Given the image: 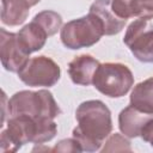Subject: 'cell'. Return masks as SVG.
<instances>
[{
  "label": "cell",
  "mask_w": 153,
  "mask_h": 153,
  "mask_svg": "<svg viewBox=\"0 0 153 153\" xmlns=\"http://www.w3.org/2000/svg\"><path fill=\"white\" fill-rule=\"evenodd\" d=\"M78 126L73 129V137L82 152L99 151L104 140L111 134L112 121L109 108L102 100L82 102L75 111Z\"/></svg>",
  "instance_id": "cell-1"
},
{
  "label": "cell",
  "mask_w": 153,
  "mask_h": 153,
  "mask_svg": "<svg viewBox=\"0 0 153 153\" xmlns=\"http://www.w3.org/2000/svg\"><path fill=\"white\" fill-rule=\"evenodd\" d=\"M57 133V126L51 118L31 117L19 115L10 117L7 128L0 135V149L2 153L17 152L23 145L32 142L42 145L50 141Z\"/></svg>",
  "instance_id": "cell-2"
},
{
  "label": "cell",
  "mask_w": 153,
  "mask_h": 153,
  "mask_svg": "<svg viewBox=\"0 0 153 153\" xmlns=\"http://www.w3.org/2000/svg\"><path fill=\"white\" fill-rule=\"evenodd\" d=\"M54 96L48 90L19 91L8 99V116L27 115L31 117H45L54 120L61 115Z\"/></svg>",
  "instance_id": "cell-3"
},
{
  "label": "cell",
  "mask_w": 153,
  "mask_h": 153,
  "mask_svg": "<svg viewBox=\"0 0 153 153\" xmlns=\"http://www.w3.org/2000/svg\"><path fill=\"white\" fill-rule=\"evenodd\" d=\"M92 85L102 94L110 98H121L126 96L134 85L131 71L123 63L106 62L97 68Z\"/></svg>",
  "instance_id": "cell-4"
},
{
  "label": "cell",
  "mask_w": 153,
  "mask_h": 153,
  "mask_svg": "<svg viewBox=\"0 0 153 153\" xmlns=\"http://www.w3.org/2000/svg\"><path fill=\"white\" fill-rule=\"evenodd\" d=\"M104 36L99 20L91 13L66 23L60 30L62 44L72 50L88 48L99 42Z\"/></svg>",
  "instance_id": "cell-5"
},
{
  "label": "cell",
  "mask_w": 153,
  "mask_h": 153,
  "mask_svg": "<svg viewBox=\"0 0 153 153\" xmlns=\"http://www.w3.org/2000/svg\"><path fill=\"white\" fill-rule=\"evenodd\" d=\"M18 76L31 87H51L60 80L61 69L53 59L41 55L29 59L18 72Z\"/></svg>",
  "instance_id": "cell-6"
},
{
  "label": "cell",
  "mask_w": 153,
  "mask_h": 153,
  "mask_svg": "<svg viewBox=\"0 0 153 153\" xmlns=\"http://www.w3.org/2000/svg\"><path fill=\"white\" fill-rule=\"evenodd\" d=\"M123 42L139 61L153 62V25L149 20L137 18L131 22L126 30Z\"/></svg>",
  "instance_id": "cell-7"
},
{
  "label": "cell",
  "mask_w": 153,
  "mask_h": 153,
  "mask_svg": "<svg viewBox=\"0 0 153 153\" xmlns=\"http://www.w3.org/2000/svg\"><path fill=\"white\" fill-rule=\"evenodd\" d=\"M29 55L23 48L18 35L0 29V59L2 67L12 73H18L29 61Z\"/></svg>",
  "instance_id": "cell-8"
},
{
  "label": "cell",
  "mask_w": 153,
  "mask_h": 153,
  "mask_svg": "<svg viewBox=\"0 0 153 153\" xmlns=\"http://www.w3.org/2000/svg\"><path fill=\"white\" fill-rule=\"evenodd\" d=\"M88 13L93 14L100 23L105 36L117 35L126 25L124 19L118 18L111 8V0H94Z\"/></svg>",
  "instance_id": "cell-9"
},
{
  "label": "cell",
  "mask_w": 153,
  "mask_h": 153,
  "mask_svg": "<svg viewBox=\"0 0 153 153\" xmlns=\"http://www.w3.org/2000/svg\"><path fill=\"white\" fill-rule=\"evenodd\" d=\"M111 8L121 19L153 18V0H111Z\"/></svg>",
  "instance_id": "cell-10"
},
{
  "label": "cell",
  "mask_w": 153,
  "mask_h": 153,
  "mask_svg": "<svg viewBox=\"0 0 153 153\" xmlns=\"http://www.w3.org/2000/svg\"><path fill=\"white\" fill-rule=\"evenodd\" d=\"M99 65V61L91 55L84 54L75 56L68 65L69 78L75 85L88 86L92 84L93 75Z\"/></svg>",
  "instance_id": "cell-11"
},
{
  "label": "cell",
  "mask_w": 153,
  "mask_h": 153,
  "mask_svg": "<svg viewBox=\"0 0 153 153\" xmlns=\"http://www.w3.org/2000/svg\"><path fill=\"white\" fill-rule=\"evenodd\" d=\"M152 118L153 115L140 111L133 105H128L118 115V128L124 136L137 137L146 123Z\"/></svg>",
  "instance_id": "cell-12"
},
{
  "label": "cell",
  "mask_w": 153,
  "mask_h": 153,
  "mask_svg": "<svg viewBox=\"0 0 153 153\" xmlns=\"http://www.w3.org/2000/svg\"><path fill=\"white\" fill-rule=\"evenodd\" d=\"M17 35L27 54L41 50L44 47L47 38L49 37L45 30L33 20L23 26V29H20Z\"/></svg>",
  "instance_id": "cell-13"
},
{
  "label": "cell",
  "mask_w": 153,
  "mask_h": 153,
  "mask_svg": "<svg viewBox=\"0 0 153 153\" xmlns=\"http://www.w3.org/2000/svg\"><path fill=\"white\" fill-rule=\"evenodd\" d=\"M31 5L27 0H1V22L8 26H18L29 17Z\"/></svg>",
  "instance_id": "cell-14"
},
{
  "label": "cell",
  "mask_w": 153,
  "mask_h": 153,
  "mask_svg": "<svg viewBox=\"0 0 153 153\" xmlns=\"http://www.w3.org/2000/svg\"><path fill=\"white\" fill-rule=\"evenodd\" d=\"M129 102L140 111L153 115V76L134 86Z\"/></svg>",
  "instance_id": "cell-15"
},
{
  "label": "cell",
  "mask_w": 153,
  "mask_h": 153,
  "mask_svg": "<svg viewBox=\"0 0 153 153\" xmlns=\"http://www.w3.org/2000/svg\"><path fill=\"white\" fill-rule=\"evenodd\" d=\"M32 20L39 24L45 30L48 36L55 35L59 30H61V26H62V17L57 12L50 11V10H45L37 13Z\"/></svg>",
  "instance_id": "cell-16"
},
{
  "label": "cell",
  "mask_w": 153,
  "mask_h": 153,
  "mask_svg": "<svg viewBox=\"0 0 153 153\" xmlns=\"http://www.w3.org/2000/svg\"><path fill=\"white\" fill-rule=\"evenodd\" d=\"M102 152H131L130 141L126 139V136H122L118 133L112 134L108 137L104 147L100 149Z\"/></svg>",
  "instance_id": "cell-17"
},
{
  "label": "cell",
  "mask_w": 153,
  "mask_h": 153,
  "mask_svg": "<svg viewBox=\"0 0 153 153\" xmlns=\"http://www.w3.org/2000/svg\"><path fill=\"white\" fill-rule=\"evenodd\" d=\"M53 152H82L80 145L78 143V141L72 137V139H65L59 141L53 148Z\"/></svg>",
  "instance_id": "cell-18"
},
{
  "label": "cell",
  "mask_w": 153,
  "mask_h": 153,
  "mask_svg": "<svg viewBox=\"0 0 153 153\" xmlns=\"http://www.w3.org/2000/svg\"><path fill=\"white\" fill-rule=\"evenodd\" d=\"M140 136L145 142H148L153 147V118L146 123V126L141 130Z\"/></svg>",
  "instance_id": "cell-19"
},
{
  "label": "cell",
  "mask_w": 153,
  "mask_h": 153,
  "mask_svg": "<svg viewBox=\"0 0 153 153\" xmlns=\"http://www.w3.org/2000/svg\"><path fill=\"white\" fill-rule=\"evenodd\" d=\"M39 1H41V0H27V2H29L31 6H35V5H37Z\"/></svg>",
  "instance_id": "cell-20"
}]
</instances>
